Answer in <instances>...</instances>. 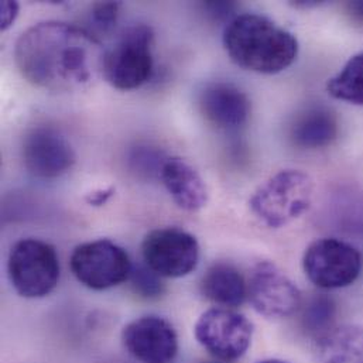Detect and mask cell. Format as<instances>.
<instances>
[{
  "label": "cell",
  "mask_w": 363,
  "mask_h": 363,
  "mask_svg": "<svg viewBox=\"0 0 363 363\" xmlns=\"http://www.w3.org/2000/svg\"><path fill=\"white\" fill-rule=\"evenodd\" d=\"M106 50L89 31L62 21H41L17 40L14 60L34 86L51 92H78L102 75Z\"/></svg>",
  "instance_id": "1"
},
{
  "label": "cell",
  "mask_w": 363,
  "mask_h": 363,
  "mask_svg": "<svg viewBox=\"0 0 363 363\" xmlns=\"http://www.w3.org/2000/svg\"><path fill=\"white\" fill-rule=\"evenodd\" d=\"M223 47L236 65L264 75L287 69L298 55V41L293 33L255 13L239 14L228 23Z\"/></svg>",
  "instance_id": "2"
},
{
  "label": "cell",
  "mask_w": 363,
  "mask_h": 363,
  "mask_svg": "<svg viewBox=\"0 0 363 363\" xmlns=\"http://www.w3.org/2000/svg\"><path fill=\"white\" fill-rule=\"evenodd\" d=\"M314 198V182L303 170L286 169L257 186L249 205L267 228L280 229L304 215Z\"/></svg>",
  "instance_id": "3"
},
{
  "label": "cell",
  "mask_w": 363,
  "mask_h": 363,
  "mask_svg": "<svg viewBox=\"0 0 363 363\" xmlns=\"http://www.w3.org/2000/svg\"><path fill=\"white\" fill-rule=\"evenodd\" d=\"M153 43L155 33L150 26L140 23L128 27L105 54L102 75L106 82L119 91H132L145 85L155 69Z\"/></svg>",
  "instance_id": "4"
},
{
  "label": "cell",
  "mask_w": 363,
  "mask_h": 363,
  "mask_svg": "<svg viewBox=\"0 0 363 363\" xmlns=\"http://www.w3.org/2000/svg\"><path fill=\"white\" fill-rule=\"evenodd\" d=\"M9 280L24 298H43L60 280V259L52 245L27 238L16 242L7 259Z\"/></svg>",
  "instance_id": "5"
},
{
  "label": "cell",
  "mask_w": 363,
  "mask_h": 363,
  "mask_svg": "<svg viewBox=\"0 0 363 363\" xmlns=\"http://www.w3.org/2000/svg\"><path fill=\"white\" fill-rule=\"evenodd\" d=\"M362 263V255L355 246L335 238L314 240L303 257L306 276L323 290L354 284L361 274Z\"/></svg>",
  "instance_id": "6"
},
{
  "label": "cell",
  "mask_w": 363,
  "mask_h": 363,
  "mask_svg": "<svg viewBox=\"0 0 363 363\" xmlns=\"http://www.w3.org/2000/svg\"><path fill=\"white\" fill-rule=\"evenodd\" d=\"M71 272L85 287L104 291L129 280L132 262L126 250L108 239L77 246L69 259Z\"/></svg>",
  "instance_id": "7"
},
{
  "label": "cell",
  "mask_w": 363,
  "mask_h": 363,
  "mask_svg": "<svg viewBox=\"0 0 363 363\" xmlns=\"http://www.w3.org/2000/svg\"><path fill=\"white\" fill-rule=\"evenodd\" d=\"M198 344L222 362L240 359L249 350L253 325L232 308L216 307L201 314L194 328Z\"/></svg>",
  "instance_id": "8"
},
{
  "label": "cell",
  "mask_w": 363,
  "mask_h": 363,
  "mask_svg": "<svg viewBox=\"0 0 363 363\" xmlns=\"http://www.w3.org/2000/svg\"><path fill=\"white\" fill-rule=\"evenodd\" d=\"M145 263L160 277L180 279L192 273L199 260V245L194 235L179 228L149 232L142 243Z\"/></svg>",
  "instance_id": "9"
},
{
  "label": "cell",
  "mask_w": 363,
  "mask_h": 363,
  "mask_svg": "<svg viewBox=\"0 0 363 363\" xmlns=\"http://www.w3.org/2000/svg\"><path fill=\"white\" fill-rule=\"evenodd\" d=\"M247 298L267 318H287L301 307V293L274 263L259 262L247 279Z\"/></svg>",
  "instance_id": "10"
},
{
  "label": "cell",
  "mask_w": 363,
  "mask_h": 363,
  "mask_svg": "<svg viewBox=\"0 0 363 363\" xmlns=\"http://www.w3.org/2000/svg\"><path fill=\"white\" fill-rule=\"evenodd\" d=\"M77 155L68 139L47 126L33 129L23 143V163L30 174L51 180L68 173Z\"/></svg>",
  "instance_id": "11"
},
{
  "label": "cell",
  "mask_w": 363,
  "mask_h": 363,
  "mask_svg": "<svg viewBox=\"0 0 363 363\" xmlns=\"http://www.w3.org/2000/svg\"><path fill=\"white\" fill-rule=\"evenodd\" d=\"M122 341L129 355L140 363H173L179 354L174 327L156 315L140 317L128 324Z\"/></svg>",
  "instance_id": "12"
},
{
  "label": "cell",
  "mask_w": 363,
  "mask_h": 363,
  "mask_svg": "<svg viewBox=\"0 0 363 363\" xmlns=\"http://www.w3.org/2000/svg\"><path fill=\"white\" fill-rule=\"evenodd\" d=\"M199 109L212 126L233 132L246 125L250 116V101L238 86L226 82H213L201 92Z\"/></svg>",
  "instance_id": "13"
},
{
  "label": "cell",
  "mask_w": 363,
  "mask_h": 363,
  "mask_svg": "<svg viewBox=\"0 0 363 363\" xmlns=\"http://www.w3.org/2000/svg\"><path fill=\"white\" fill-rule=\"evenodd\" d=\"M159 177L179 208L195 212L206 205V184L186 160L182 157H167Z\"/></svg>",
  "instance_id": "14"
},
{
  "label": "cell",
  "mask_w": 363,
  "mask_h": 363,
  "mask_svg": "<svg viewBox=\"0 0 363 363\" xmlns=\"http://www.w3.org/2000/svg\"><path fill=\"white\" fill-rule=\"evenodd\" d=\"M338 135V121L334 112L324 106H310L303 111L290 129L291 142L300 149H323Z\"/></svg>",
  "instance_id": "15"
},
{
  "label": "cell",
  "mask_w": 363,
  "mask_h": 363,
  "mask_svg": "<svg viewBox=\"0 0 363 363\" xmlns=\"http://www.w3.org/2000/svg\"><path fill=\"white\" fill-rule=\"evenodd\" d=\"M202 296L223 308H235L247 298V281L229 263H215L201 280Z\"/></svg>",
  "instance_id": "16"
},
{
  "label": "cell",
  "mask_w": 363,
  "mask_h": 363,
  "mask_svg": "<svg viewBox=\"0 0 363 363\" xmlns=\"http://www.w3.org/2000/svg\"><path fill=\"white\" fill-rule=\"evenodd\" d=\"M315 352L323 363H362L363 327H334L315 338Z\"/></svg>",
  "instance_id": "17"
},
{
  "label": "cell",
  "mask_w": 363,
  "mask_h": 363,
  "mask_svg": "<svg viewBox=\"0 0 363 363\" xmlns=\"http://www.w3.org/2000/svg\"><path fill=\"white\" fill-rule=\"evenodd\" d=\"M328 94L340 101L363 106V52L354 55L327 84Z\"/></svg>",
  "instance_id": "18"
},
{
  "label": "cell",
  "mask_w": 363,
  "mask_h": 363,
  "mask_svg": "<svg viewBox=\"0 0 363 363\" xmlns=\"http://www.w3.org/2000/svg\"><path fill=\"white\" fill-rule=\"evenodd\" d=\"M335 315V301L330 296L315 294L307 301L303 310V327L315 340L334 328Z\"/></svg>",
  "instance_id": "19"
},
{
  "label": "cell",
  "mask_w": 363,
  "mask_h": 363,
  "mask_svg": "<svg viewBox=\"0 0 363 363\" xmlns=\"http://www.w3.org/2000/svg\"><path fill=\"white\" fill-rule=\"evenodd\" d=\"M129 280L132 283L133 291L143 298H156L164 291L162 277L155 273L146 263L133 267Z\"/></svg>",
  "instance_id": "20"
},
{
  "label": "cell",
  "mask_w": 363,
  "mask_h": 363,
  "mask_svg": "<svg viewBox=\"0 0 363 363\" xmlns=\"http://www.w3.org/2000/svg\"><path fill=\"white\" fill-rule=\"evenodd\" d=\"M118 1H99L92 6L91 21L94 27L102 33H109L118 23L119 17Z\"/></svg>",
  "instance_id": "21"
},
{
  "label": "cell",
  "mask_w": 363,
  "mask_h": 363,
  "mask_svg": "<svg viewBox=\"0 0 363 363\" xmlns=\"http://www.w3.org/2000/svg\"><path fill=\"white\" fill-rule=\"evenodd\" d=\"M167 157L149 147H139L132 156V163L140 173H157L160 176L162 166Z\"/></svg>",
  "instance_id": "22"
},
{
  "label": "cell",
  "mask_w": 363,
  "mask_h": 363,
  "mask_svg": "<svg viewBox=\"0 0 363 363\" xmlns=\"http://www.w3.org/2000/svg\"><path fill=\"white\" fill-rule=\"evenodd\" d=\"M236 4L232 1H206L203 4L205 11H208V14L216 20L228 18L233 13Z\"/></svg>",
  "instance_id": "23"
},
{
  "label": "cell",
  "mask_w": 363,
  "mask_h": 363,
  "mask_svg": "<svg viewBox=\"0 0 363 363\" xmlns=\"http://www.w3.org/2000/svg\"><path fill=\"white\" fill-rule=\"evenodd\" d=\"M18 3L4 0L0 3V28L7 30L18 16Z\"/></svg>",
  "instance_id": "24"
},
{
  "label": "cell",
  "mask_w": 363,
  "mask_h": 363,
  "mask_svg": "<svg viewBox=\"0 0 363 363\" xmlns=\"http://www.w3.org/2000/svg\"><path fill=\"white\" fill-rule=\"evenodd\" d=\"M115 194V189L111 186V188H105V189H96L91 194L86 195V202L89 205H94V206H101L104 203L108 202V199Z\"/></svg>",
  "instance_id": "25"
},
{
  "label": "cell",
  "mask_w": 363,
  "mask_h": 363,
  "mask_svg": "<svg viewBox=\"0 0 363 363\" xmlns=\"http://www.w3.org/2000/svg\"><path fill=\"white\" fill-rule=\"evenodd\" d=\"M347 10L354 21L363 24V1H351L347 4Z\"/></svg>",
  "instance_id": "26"
},
{
  "label": "cell",
  "mask_w": 363,
  "mask_h": 363,
  "mask_svg": "<svg viewBox=\"0 0 363 363\" xmlns=\"http://www.w3.org/2000/svg\"><path fill=\"white\" fill-rule=\"evenodd\" d=\"M259 363H287L283 362V361H277V359H269V361H263V362Z\"/></svg>",
  "instance_id": "27"
},
{
  "label": "cell",
  "mask_w": 363,
  "mask_h": 363,
  "mask_svg": "<svg viewBox=\"0 0 363 363\" xmlns=\"http://www.w3.org/2000/svg\"><path fill=\"white\" fill-rule=\"evenodd\" d=\"M201 363H228V362H222V361H209V362H201Z\"/></svg>",
  "instance_id": "28"
},
{
  "label": "cell",
  "mask_w": 363,
  "mask_h": 363,
  "mask_svg": "<svg viewBox=\"0 0 363 363\" xmlns=\"http://www.w3.org/2000/svg\"><path fill=\"white\" fill-rule=\"evenodd\" d=\"M363 363V362H362Z\"/></svg>",
  "instance_id": "29"
}]
</instances>
